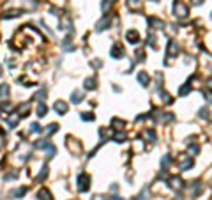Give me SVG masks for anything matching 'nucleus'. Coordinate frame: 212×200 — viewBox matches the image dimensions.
Masks as SVG:
<instances>
[{"instance_id": "nucleus-1", "label": "nucleus", "mask_w": 212, "mask_h": 200, "mask_svg": "<svg viewBox=\"0 0 212 200\" xmlns=\"http://www.w3.org/2000/svg\"><path fill=\"white\" fill-rule=\"evenodd\" d=\"M76 183H78V191H87L88 189V183H90V177H88L87 173H78V179H76Z\"/></svg>"}, {"instance_id": "nucleus-2", "label": "nucleus", "mask_w": 212, "mask_h": 200, "mask_svg": "<svg viewBox=\"0 0 212 200\" xmlns=\"http://www.w3.org/2000/svg\"><path fill=\"white\" fill-rule=\"evenodd\" d=\"M67 103H64V101H57V103L53 105V110L57 112L59 115H64V114H67Z\"/></svg>"}, {"instance_id": "nucleus-3", "label": "nucleus", "mask_w": 212, "mask_h": 200, "mask_svg": "<svg viewBox=\"0 0 212 200\" xmlns=\"http://www.w3.org/2000/svg\"><path fill=\"white\" fill-rule=\"evenodd\" d=\"M108 25H110V16H103L101 22H97V25H96V30H97V32H103L104 28H108Z\"/></svg>"}, {"instance_id": "nucleus-4", "label": "nucleus", "mask_w": 212, "mask_h": 200, "mask_svg": "<svg viewBox=\"0 0 212 200\" xmlns=\"http://www.w3.org/2000/svg\"><path fill=\"white\" fill-rule=\"evenodd\" d=\"M110 55H111L113 59H120V57L124 55V50H122V46H120V44H113V48H111Z\"/></svg>"}, {"instance_id": "nucleus-5", "label": "nucleus", "mask_w": 212, "mask_h": 200, "mask_svg": "<svg viewBox=\"0 0 212 200\" xmlns=\"http://www.w3.org/2000/svg\"><path fill=\"white\" fill-rule=\"evenodd\" d=\"M67 140H69V142H67V147L71 149V152H73V154H80V152H82V145H80V144H73L74 140H73L71 136L67 138Z\"/></svg>"}, {"instance_id": "nucleus-6", "label": "nucleus", "mask_w": 212, "mask_h": 200, "mask_svg": "<svg viewBox=\"0 0 212 200\" xmlns=\"http://www.w3.org/2000/svg\"><path fill=\"white\" fill-rule=\"evenodd\" d=\"M83 101V92L82 90H74L73 94H71V103L73 105H78Z\"/></svg>"}, {"instance_id": "nucleus-7", "label": "nucleus", "mask_w": 212, "mask_h": 200, "mask_svg": "<svg viewBox=\"0 0 212 200\" xmlns=\"http://www.w3.org/2000/svg\"><path fill=\"white\" fill-rule=\"evenodd\" d=\"M20 14H23V11H20V9H11V11L4 12L2 18H4V20H11V18H16V16H20Z\"/></svg>"}, {"instance_id": "nucleus-8", "label": "nucleus", "mask_w": 212, "mask_h": 200, "mask_svg": "<svg viewBox=\"0 0 212 200\" xmlns=\"http://www.w3.org/2000/svg\"><path fill=\"white\" fill-rule=\"evenodd\" d=\"M177 51H179V44L175 43V41H170V44H168V51H166V57H173Z\"/></svg>"}, {"instance_id": "nucleus-9", "label": "nucleus", "mask_w": 212, "mask_h": 200, "mask_svg": "<svg viewBox=\"0 0 212 200\" xmlns=\"http://www.w3.org/2000/svg\"><path fill=\"white\" fill-rule=\"evenodd\" d=\"M25 193H27V188H16L9 193V197H11V198H21Z\"/></svg>"}, {"instance_id": "nucleus-10", "label": "nucleus", "mask_w": 212, "mask_h": 200, "mask_svg": "<svg viewBox=\"0 0 212 200\" xmlns=\"http://www.w3.org/2000/svg\"><path fill=\"white\" fill-rule=\"evenodd\" d=\"M20 117H21L20 114H11V117L7 119V126H9V128H16V124H18V120H20Z\"/></svg>"}, {"instance_id": "nucleus-11", "label": "nucleus", "mask_w": 212, "mask_h": 200, "mask_svg": "<svg viewBox=\"0 0 212 200\" xmlns=\"http://www.w3.org/2000/svg\"><path fill=\"white\" fill-rule=\"evenodd\" d=\"M125 37H127V41H129L131 44H134V43H138V39H140V36H138V32H136V30H129Z\"/></svg>"}, {"instance_id": "nucleus-12", "label": "nucleus", "mask_w": 212, "mask_h": 200, "mask_svg": "<svg viewBox=\"0 0 212 200\" xmlns=\"http://www.w3.org/2000/svg\"><path fill=\"white\" fill-rule=\"evenodd\" d=\"M62 48H64L65 51H74V48H76V46H74V44H71V39L67 37V39H64V41H62Z\"/></svg>"}, {"instance_id": "nucleus-13", "label": "nucleus", "mask_w": 212, "mask_h": 200, "mask_svg": "<svg viewBox=\"0 0 212 200\" xmlns=\"http://www.w3.org/2000/svg\"><path fill=\"white\" fill-rule=\"evenodd\" d=\"M37 198L39 200H51V193H49L48 189H41L37 193Z\"/></svg>"}, {"instance_id": "nucleus-14", "label": "nucleus", "mask_w": 212, "mask_h": 200, "mask_svg": "<svg viewBox=\"0 0 212 200\" xmlns=\"http://www.w3.org/2000/svg\"><path fill=\"white\" fill-rule=\"evenodd\" d=\"M138 81L145 87L148 83V75H147V73H143V71H141V73H138Z\"/></svg>"}, {"instance_id": "nucleus-15", "label": "nucleus", "mask_w": 212, "mask_h": 200, "mask_svg": "<svg viewBox=\"0 0 212 200\" xmlns=\"http://www.w3.org/2000/svg\"><path fill=\"white\" fill-rule=\"evenodd\" d=\"M85 89H87V90L96 89V78H87V80H85Z\"/></svg>"}, {"instance_id": "nucleus-16", "label": "nucleus", "mask_w": 212, "mask_h": 200, "mask_svg": "<svg viewBox=\"0 0 212 200\" xmlns=\"http://www.w3.org/2000/svg\"><path fill=\"white\" fill-rule=\"evenodd\" d=\"M28 110H30V103H23V106H20V115H21V117H27Z\"/></svg>"}, {"instance_id": "nucleus-17", "label": "nucleus", "mask_w": 212, "mask_h": 200, "mask_svg": "<svg viewBox=\"0 0 212 200\" xmlns=\"http://www.w3.org/2000/svg\"><path fill=\"white\" fill-rule=\"evenodd\" d=\"M44 97H46V89H43V90L35 92V96H34V99H37L39 103H43V101H44Z\"/></svg>"}, {"instance_id": "nucleus-18", "label": "nucleus", "mask_w": 212, "mask_h": 200, "mask_svg": "<svg viewBox=\"0 0 212 200\" xmlns=\"http://www.w3.org/2000/svg\"><path fill=\"white\" fill-rule=\"evenodd\" d=\"M46 175H48V167L44 165V167L41 168V172H39V175H37V181H39V183H41V181H44V179H46Z\"/></svg>"}, {"instance_id": "nucleus-19", "label": "nucleus", "mask_w": 212, "mask_h": 200, "mask_svg": "<svg viewBox=\"0 0 212 200\" xmlns=\"http://www.w3.org/2000/svg\"><path fill=\"white\" fill-rule=\"evenodd\" d=\"M37 115H39V117H44V115H46V105H44V103H39Z\"/></svg>"}, {"instance_id": "nucleus-20", "label": "nucleus", "mask_w": 212, "mask_h": 200, "mask_svg": "<svg viewBox=\"0 0 212 200\" xmlns=\"http://www.w3.org/2000/svg\"><path fill=\"white\" fill-rule=\"evenodd\" d=\"M113 140L119 142V144H122V142L125 140V133H115V135H113Z\"/></svg>"}, {"instance_id": "nucleus-21", "label": "nucleus", "mask_w": 212, "mask_h": 200, "mask_svg": "<svg viewBox=\"0 0 212 200\" xmlns=\"http://www.w3.org/2000/svg\"><path fill=\"white\" fill-rule=\"evenodd\" d=\"M48 145H49L48 140H39L37 144H35V149H46Z\"/></svg>"}, {"instance_id": "nucleus-22", "label": "nucleus", "mask_w": 212, "mask_h": 200, "mask_svg": "<svg viewBox=\"0 0 212 200\" xmlns=\"http://www.w3.org/2000/svg\"><path fill=\"white\" fill-rule=\"evenodd\" d=\"M57 131H59V126L57 124H51V126L46 128V133H48V135H53V133H57Z\"/></svg>"}, {"instance_id": "nucleus-23", "label": "nucleus", "mask_w": 212, "mask_h": 200, "mask_svg": "<svg viewBox=\"0 0 212 200\" xmlns=\"http://www.w3.org/2000/svg\"><path fill=\"white\" fill-rule=\"evenodd\" d=\"M80 117H82V120H94V114H88V112H83L82 115H80Z\"/></svg>"}, {"instance_id": "nucleus-24", "label": "nucleus", "mask_w": 212, "mask_h": 200, "mask_svg": "<svg viewBox=\"0 0 212 200\" xmlns=\"http://www.w3.org/2000/svg\"><path fill=\"white\" fill-rule=\"evenodd\" d=\"M9 94V87L7 85H0V97H6Z\"/></svg>"}, {"instance_id": "nucleus-25", "label": "nucleus", "mask_w": 212, "mask_h": 200, "mask_svg": "<svg viewBox=\"0 0 212 200\" xmlns=\"http://www.w3.org/2000/svg\"><path fill=\"white\" fill-rule=\"evenodd\" d=\"M127 4H129V7H136V9H140V7H141L140 0H129Z\"/></svg>"}, {"instance_id": "nucleus-26", "label": "nucleus", "mask_w": 212, "mask_h": 200, "mask_svg": "<svg viewBox=\"0 0 212 200\" xmlns=\"http://www.w3.org/2000/svg\"><path fill=\"white\" fill-rule=\"evenodd\" d=\"M30 131H32V133H41V126H39L37 122H34V124L30 126Z\"/></svg>"}, {"instance_id": "nucleus-27", "label": "nucleus", "mask_w": 212, "mask_h": 200, "mask_svg": "<svg viewBox=\"0 0 212 200\" xmlns=\"http://www.w3.org/2000/svg\"><path fill=\"white\" fill-rule=\"evenodd\" d=\"M18 177V172H11V173H6V181H12V179H16Z\"/></svg>"}, {"instance_id": "nucleus-28", "label": "nucleus", "mask_w": 212, "mask_h": 200, "mask_svg": "<svg viewBox=\"0 0 212 200\" xmlns=\"http://www.w3.org/2000/svg\"><path fill=\"white\" fill-rule=\"evenodd\" d=\"M180 184H182L180 179H172V186H173V188H180Z\"/></svg>"}, {"instance_id": "nucleus-29", "label": "nucleus", "mask_w": 212, "mask_h": 200, "mask_svg": "<svg viewBox=\"0 0 212 200\" xmlns=\"http://www.w3.org/2000/svg\"><path fill=\"white\" fill-rule=\"evenodd\" d=\"M189 89H191V85H186V87H182V89H180V90H179V94H180V96H184V94H187V92H189Z\"/></svg>"}, {"instance_id": "nucleus-30", "label": "nucleus", "mask_w": 212, "mask_h": 200, "mask_svg": "<svg viewBox=\"0 0 212 200\" xmlns=\"http://www.w3.org/2000/svg\"><path fill=\"white\" fill-rule=\"evenodd\" d=\"M111 124H113V126H120V128H122V126H124V122H122V120H119V119H113V120H111Z\"/></svg>"}, {"instance_id": "nucleus-31", "label": "nucleus", "mask_w": 212, "mask_h": 200, "mask_svg": "<svg viewBox=\"0 0 212 200\" xmlns=\"http://www.w3.org/2000/svg\"><path fill=\"white\" fill-rule=\"evenodd\" d=\"M200 117H205V119H207V117H209V112H207V110H201V112H200Z\"/></svg>"}, {"instance_id": "nucleus-32", "label": "nucleus", "mask_w": 212, "mask_h": 200, "mask_svg": "<svg viewBox=\"0 0 212 200\" xmlns=\"http://www.w3.org/2000/svg\"><path fill=\"white\" fill-rule=\"evenodd\" d=\"M92 200H104V198H103V197H99V195H97V197H94Z\"/></svg>"}, {"instance_id": "nucleus-33", "label": "nucleus", "mask_w": 212, "mask_h": 200, "mask_svg": "<svg viewBox=\"0 0 212 200\" xmlns=\"http://www.w3.org/2000/svg\"><path fill=\"white\" fill-rule=\"evenodd\" d=\"M113 200H122V198H120V197H113Z\"/></svg>"}, {"instance_id": "nucleus-34", "label": "nucleus", "mask_w": 212, "mask_h": 200, "mask_svg": "<svg viewBox=\"0 0 212 200\" xmlns=\"http://www.w3.org/2000/svg\"><path fill=\"white\" fill-rule=\"evenodd\" d=\"M0 76H2V67H0Z\"/></svg>"}, {"instance_id": "nucleus-35", "label": "nucleus", "mask_w": 212, "mask_h": 200, "mask_svg": "<svg viewBox=\"0 0 212 200\" xmlns=\"http://www.w3.org/2000/svg\"><path fill=\"white\" fill-rule=\"evenodd\" d=\"M108 2H110V4H111V2H115V0H108Z\"/></svg>"}, {"instance_id": "nucleus-36", "label": "nucleus", "mask_w": 212, "mask_h": 200, "mask_svg": "<svg viewBox=\"0 0 212 200\" xmlns=\"http://www.w3.org/2000/svg\"><path fill=\"white\" fill-rule=\"evenodd\" d=\"M154 2H158V0H154Z\"/></svg>"}]
</instances>
